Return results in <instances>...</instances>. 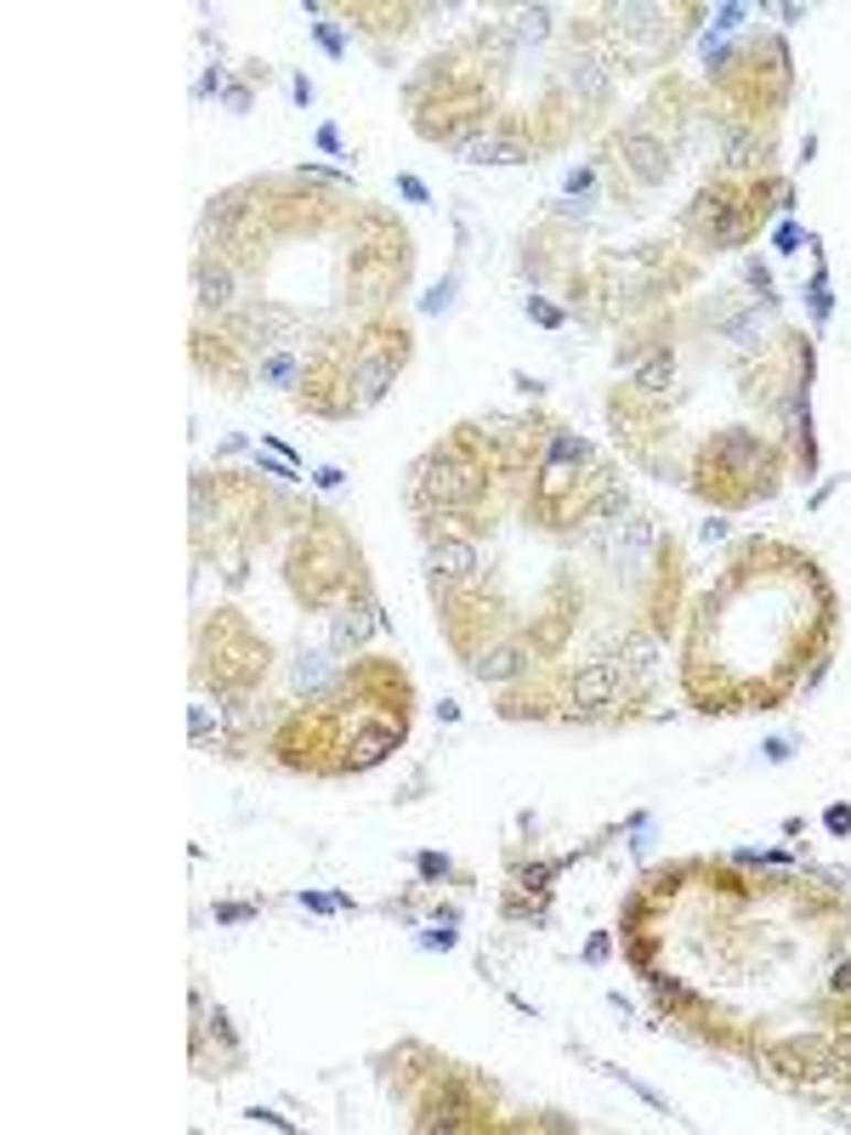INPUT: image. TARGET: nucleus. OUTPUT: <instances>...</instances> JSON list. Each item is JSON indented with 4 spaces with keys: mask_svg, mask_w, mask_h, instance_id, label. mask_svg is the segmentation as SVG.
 Returning <instances> with one entry per match:
<instances>
[{
    "mask_svg": "<svg viewBox=\"0 0 851 1135\" xmlns=\"http://www.w3.org/2000/svg\"><path fill=\"white\" fill-rule=\"evenodd\" d=\"M432 568L443 579H472L477 574V545L472 539H438L432 545Z\"/></svg>",
    "mask_w": 851,
    "mask_h": 1135,
    "instance_id": "nucleus-1",
    "label": "nucleus"
},
{
    "mask_svg": "<svg viewBox=\"0 0 851 1135\" xmlns=\"http://www.w3.org/2000/svg\"><path fill=\"white\" fill-rule=\"evenodd\" d=\"M523 664H528V653L517 642H506V647H494V653L477 658V676L483 682H511V676H523Z\"/></svg>",
    "mask_w": 851,
    "mask_h": 1135,
    "instance_id": "nucleus-3",
    "label": "nucleus"
},
{
    "mask_svg": "<svg viewBox=\"0 0 851 1135\" xmlns=\"http://www.w3.org/2000/svg\"><path fill=\"white\" fill-rule=\"evenodd\" d=\"M613 687H618L613 664H585V671L573 676V704H579V710H596V704L613 698Z\"/></svg>",
    "mask_w": 851,
    "mask_h": 1135,
    "instance_id": "nucleus-2",
    "label": "nucleus"
}]
</instances>
